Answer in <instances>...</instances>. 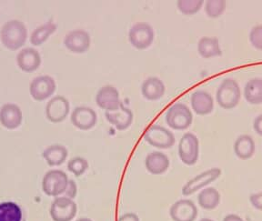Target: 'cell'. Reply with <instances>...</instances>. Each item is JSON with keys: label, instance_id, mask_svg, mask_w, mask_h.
<instances>
[{"label": "cell", "instance_id": "6da1fadb", "mask_svg": "<svg viewBox=\"0 0 262 221\" xmlns=\"http://www.w3.org/2000/svg\"><path fill=\"white\" fill-rule=\"evenodd\" d=\"M0 39L5 48L11 51L20 49L28 39L26 25L16 19L6 22L0 31Z\"/></svg>", "mask_w": 262, "mask_h": 221}, {"label": "cell", "instance_id": "7a4b0ae2", "mask_svg": "<svg viewBox=\"0 0 262 221\" xmlns=\"http://www.w3.org/2000/svg\"><path fill=\"white\" fill-rule=\"evenodd\" d=\"M242 98L239 85L232 78H226L216 93V99L220 106L224 109H231L237 106Z\"/></svg>", "mask_w": 262, "mask_h": 221}, {"label": "cell", "instance_id": "3957f363", "mask_svg": "<svg viewBox=\"0 0 262 221\" xmlns=\"http://www.w3.org/2000/svg\"><path fill=\"white\" fill-rule=\"evenodd\" d=\"M192 112L182 103H176L166 113V122L168 127L176 130L187 129L192 124Z\"/></svg>", "mask_w": 262, "mask_h": 221}, {"label": "cell", "instance_id": "277c9868", "mask_svg": "<svg viewBox=\"0 0 262 221\" xmlns=\"http://www.w3.org/2000/svg\"><path fill=\"white\" fill-rule=\"evenodd\" d=\"M69 176L65 172L58 169L49 170L43 176L42 189L46 195L57 196L64 194L69 184Z\"/></svg>", "mask_w": 262, "mask_h": 221}, {"label": "cell", "instance_id": "5b68a950", "mask_svg": "<svg viewBox=\"0 0 262 221\" xmlns=\"http://www.w3.org/2000/svg\"><path fill=\"white\" fill-rule=\"evenodd\" d=\"M155 38V31L150 25L139 22L131 27L128 31V40L135 49H147L152 45Z\"/></svg>", "mask_w": 262, "mask_h": 221}, {"label": "cell", "instance_id": "8992f818", "mask_svg": "<svg viewBox=\"0 0 262 221\" xmlns=\"http://www.w3.org/2000/svg\"><path fill=\"white\" fill-rule=\"evenodd\" d=\"M144 139L149 145L161 149L170 148L176 141L171 131L159 125L148 127L144 134Z\"/></svg>", "mask_w": 262, "mask_h": 221}, {"label": "cell", "instance_id": "52a82bcc", "mask_svg": "<svg viewBox=\"0 0 262 221\" xmlns=\"http://www.w3.org/2000/svg\"><path fill=\"white\" fill-rule=\"evenodd\" d=\"M200 155V141L192 133H186L180 139L179 156L185 165L193 166L196 163Z\"/></svg>", "mask_w": 262, "mask_h": 221}, {"label": "cell", "instance_id": "ba28073f", "mask_svg": "<svg viewBox=\"0 0 262 221\" xmlns=\"http://www.w3.org/2000/svg\"><path fill=\"white\" fill-rule=\"evenodd\" d=\"M50 216L54 221H71L78 212L77 204L66 196H57L50 207Z\"/></svg>", "mask_w": 262, "mask_h": 221}, {"label": "cell", "instance_id": "9c48e42d", "mask_svg": "<svg viewBox=\"0 0 262 221\" xmlns=\"http://www.w3.org/2000/svg\"><path fill=\"white\" fill-rule=\"evenodd\" d=\"M57 85L54 78L49 75H42L31 81L29 92L33 99L37 101H44L55 93Z\"/></svg>", "mask_w": 262, "mask_h": 221}, {"label": "cell", "instance_id": "30bf717a", "mask_svg": "<svg viewBox=\"0 0 262 221\" xmlns=\"http://www.w3.org/2000/svg\"><path fill=\"white\" fill-rule=\"evenodd\" d=\"M221 175V169L219 168H212L202 172L198 176H194L191 180H188L182 188V194L184 196H190L196 191H199L201 188L211 184L215 180H217Z\"/></svg>", "mask_w": 262, "mask_h": 221}, {"label": "cell", "instance_id": "8fae6325", "mask_svg": "<svg viewBox=\"0 0 262 221\" xmlns=\"http://www.w3.org/2000/svg\"><path fill=\"white\" fill-rule=\"evenodd\" d=\"M69 100L63 96H56L46 106V117L50 122L60 123L70 114Z\"/></svg>", "mask_w": 262, "mask_h": 221}, {"label": "cell", "instance_id": "7c38bea8", "mask_svg": "<svg viewBox=\"0 0 262 221\" xmlns=\"http://www.w3.org/2000/svg\"><path fill=\"white\" fill-rule=\"evenodd\" d=\"M90 34L83 29L72 30L64 38V46L73 53H85L90 49Z\"/></svg>", "mask_w": 262, "mask_h": 221}, {"label": "cell", "instance_id": "4fadbf2b", "mask_svg": "<svg viewBox=\"0 0 262 221\" xmlns=\"http://www.w3.org/2000/svg\"><path fill=\"white\" fill-rule=\"evenodd\" d=\"M70 119L74 127L80 130H90L96 126L98 121V116L89 106H78L74 109Z\"/></svg>", "mask_w": 262, "mask_h": 221}, {"label": "cell", "instance_id": "5bb4252c", "mask_svg": "<svg viewBox=\"0 0 262 221\" xmlns=\"http://www.w3.org/2000/svg\"><path fill=\"white\" fill-rule=\"evenodd\" d=\"M23 114L20 107L14 103H7L0 108V123L9 130H14L20 127Z\"/></svg>", "mask_w": 262, "mask_h": 221}, {"label": "cell", "instance_id": "9a60e30c", "mask_svg": "<svg viewBox=\"0 0 262 221\" xmlns=\"http://www.w3.org/2000/svg\"><path fill=\"white\" fill-rule=\"evenodd\" d=\"M169 215L173 221H195L198 209L192 201L180 200L170 207Z\"/></svg>", "mask_w": 262, "mask_h": 221}, {"label": "cell", "instance_id": "2e32d148", "mask_svg": "<svg viewBox=\"0 0 262 221\" xmlns=\"http://www.w3.org/2000/svg\"><path fill=\"white\" fill-rule=\"evenodd\" d=\"M105 116L106 120L118 130H126L133 122V112L124 106L122 103L116 109L106 111Z\"/></svg>", "mask_w": 262, "mask_h": 221}, {"label": "cell", "instance_id": "e0dca14e", "mask_svg": "<svg viewBox=\"0 0 262 221\" xmlns=\"http://www.w3.org/2000/svg\"><path fill=\"white\" fill-rule=\"evenodd\" d=\"M16 64L22 71L32 73L40 67V54L33 48L23 49L16 55Z\"/></svg>", "mask_w": 262, "mask_h": 221}, {"label": "cell", "instance_id": "ac0fdd59", "mask_svg": "<svg viewBox=\"0 0 262 221\" xmlns=\"http://www.w3.org/2000/svg\"><path fill=\"white\" fill-rule=\"evenodd\" d=\"M96 103L106 111L116 109L121 104L119 90L113 86H102L96 95Z\"/></svg>", "mask_w": 262, "mask_h": 221}, {"label": "cell", "instance_id": "d6986e66", "mask_svg": "<svg viewBox=\"0 0 262 221\" xmlns=\"http://www.w3.org/2000/svg\"><path fill=\"white\" fill-rule=\"evenodd\" d=\"M193 111L198 115H209L214 109V100L211 95L204 90H196L190 98Z\"/></svg>", "mask_w": 262, "mask_h": 221}, {"label": "cell", "instance_id": "ffe728a7", "mask_svg": "<svg viewBox=\"0 0 262 221\" xmlns=\"http://www.w3.org/2000/svg\"><path fill=\"white\" fill-rule=\"evenodd\" d=\"M169 159L168 156L161 152L149 153L145 160V167L152 175H161L169 168Z\"/></svg>", "mask_w": 262, "mask_h": 221}, {"label": "cell", "instance_id": "44dd1931", "mask_svg": "<svg viewBox=\"0 0 262 221\" xmlns=\"http://www.w3.org/2000/svg\"><path fill=\"white\" fill-rule=\"evenodd\" d=\"M165 91L166 87L163 81L156 77L147 78L141 86V93L144 98L150 101L160 99L165 94Z\"/></svg>", "mask_w": 262, "mask_h": 221}, {"label": "cell", "instance_id": "7402d4cb", "mask_svg": "<svg viewBox=\"0 0 262 221\" xmlns=\"http://www.w3.org/2000/svg\"><path fill=\"white\" fill-rule=\"evenodd\" d=\"M198 51L203 58L221 57L222 55L217 37H201L198 43Z\"/></svg>", "mask_w": 262, "mask_h": 221}, {"label": "cell", "instance_id": "603a6c76", "mask_svg": "<svg viewBox=\"0 0 262 221\" xmlns=\"http://www.w3.org/2000/svg\"><path fill=\"white\" fill-rule=\"evenodd\" d=\"M69 155V151L62 145H52L47 147L43 151V158L50 167L60 166L65 162Z\"/></svg>", "mask_w": 262, "mask_h": 221}, {"label": "cell", "instance_id": "cb8c5ba5", "mask_svg": "<svg viewBox=\"0 0 262 221\" xmlns=\"http://www.w3.org/2000/svg\"><path fill=\"white\" fill-rule=\"evenodd\" d=\"M234 152L241 160H250L255 153L253 139L249 135L239 136L234 143Z\"/></svg>", "mask_w": 262, "mask_h": 221}, {"label": "cell", "instance_id": "d4e9b609", "mask_svg": "<svg viewBox=\"0 0 262 221\" xmlns=\"http://www.w3.org/2000/svg\"><path fill=\"white\" fill-rule=\"evenodd\" d=\"M244 98L251 105H259L262 103V79L252 78L246 83Z\"/></svg>", "mask_w": 262, "mask_h": 221}, {"label": "cell", "instance_id": "484cf974", "mask_svg": "<svg viewBox=\"0 0 262 221\" xmlns=\"http://www.w3.org/2000/svg\"><path fill=\"white\" fill-rule=\"evenodd\" d=\"M57 26L52 21H49L35 29L30 36V43L35 47L40 46L49 39L57 30Z\"/></svg>", "mask_w": 262, "mask_h": 221}, {"label": "cell", "instance_id": "4316f807", "mask_svg": "<svg viewBox=\"0 0 262 221\" xmlns=\"http://www.w3.org/2000/svg\"><path fill=\"white\" fill-rule=\"evenodd\" d=\"M198 202L202 209L207 210L216 209L221 202V194L216 188H204L198 195Z\"/></svg>", "mask_w": 262, "mask_h": 221}, {"label": "cell", "instance_id": "83f0119b", "mask_svg": "<svg viewBox=\"0 0 262 221\" xmlns=\"http://www.w3.org/2000/svg\"><path fill=\"white\" fill-rule=\"evenodd\" d=\"M22 210L15 202L0 203V221H22Z\"/></svg>", "mask_w": 262, "mask_h": 221}, {"label": "cell", "instance_id": "f1b7e54d", "mask_svg": "<svg viewBox=\"0 0 262 221\" xmlns=\"http://www.w3.org/2000/svg\"><path fill=\"white\" fill-rule=\"evenodd\" d=\"M203 4V0H179L177 2V6L180 12L188 16L199 12Z\"/></svg>", "mask_w": 262, "mask_h": 221}, {"label": "cell", "instance_id": "f546056e", "mask_svg": "<svg viewBox=\"0 0 262 221\" xmlns=\"http://www.w3.org/2000/svg\"><path fill=\"white\" fill-rule=\"evenodd\" d=\"M225 9V0H208L205 3V12L210 18H217L221 16Z\"/></svg>", "mask_w": 262, "mask_h": 221}, {"label": "cell", "instance_id": "4dcf8cb0", "mask_svg": "<svg viewBox=\"0 0 262 221\" xmlns=\"http://www.w3.org/2000/svg\"><path fill=\"white\" fill-rule=\"evenodd\" d=\"M89 168V162L81 157H75L69 161L68 169L76 176H80Z\"/></svg>", "mask_w": 262, "mask_h": 221}, {"label": "cell", "instance_id": "1f68e13d", "mask_svg": "<svg viewBox=\"0 0 262 221\" xmlns=\"http://www.w3.org/2000/svg\"><path fill=\"white\" fill-rule=\"evenodd\" d=\"M250 41L255 49L262 51V25H257L251 29Z\"/></svg>", "mask_w": 262, "mask_h": 221}, {"label": "cell", "instance_id": "d6a6232c", "mask_svg": "<svg viewBox=\"0 0 262 221\" xmlns=\"http://www.w3.org/2000/svg\"><path fill=\"white\" fill-rule=\"evenodd\" d=\"M78 194V187L74 180H70L68 187L66 188V191L64 192L66 197H69L70 200H74Z\"/></svg>", "mask_w": 262, "mask_h": 221}, {"label": "cell", "instance_id": "836d02e7", "mask_svg": "<svg viewBox=\"0 0 262 221\" xmlns=\"http://www.w3.org/2000/svg\"><path fill=\"white\" fill-rule=\"evenodd\" d=\"M250 201L251 205L253 206L254 209L262 211V191L252 194L250 196Z\"/></svg>", "mask_w": 262, "mask_h": 221}, {"label": "cell", "instance_id": "e575fe53", "mask_svg": "<svg viewBox=\"0 0 262 221\" xmlns=\"http://www.w3.org/2000/svg\"><path fill=\"white\" fill-rule=\"evenodd\" d=\"M253 128L257 134L262 137V115L258 116L254 120Z\"/></svg>", "mask_w": 262, "mask_h": 221}, {"label": "cell", "instance_id": "d590c367", "mask_svg": "<svg viewBox=\"0 0 262 221\" xmlns=\"http://www.w3.org/2000/svg\"><path fill=\"white\" fill-rule=\"evenodd\" d=\"M118 221H140V219L135 213H126L119 217Z\"/></svg>", "mask_w": 262, "mask_h": 221}, {"label": "cell", "instance_id": "8d00e7d4", "mask_svg": "<svg viewBox=\"0 0 262 221\" xmlns=\"http://www.w3.org/2000/svg\"><path fill=\"white\" fill-rule=\"evenodd\" d=\"M223 221H244L242 219V217L239 216H237L236 214H229L227 215L224 218Z\"/></svg>", "mask_w": 262, "mask_h": 221}, {"label": "cell", "instance_id": "74e56055", "mask_svg": "<svg viewBox=\"0 0 262 221\" xmlns=\"http://www.w3.org/2000/svg\"><path fill=\"white\" fill-rule=\"evenodd\" d=\"M77 221H92L90 218H86V217H82V218H79Z\"/></svg>", "mask_w": 262, "mask_h": 221}, {"label": "cell", "instance_id": "f35d334b", "mask_svg": "<svg viewBox=\"0 0 262 221\" xmlns=\"http://www.w3.org/2000/svg\"><path fill=\"white\" fill-rule=\"evenodd\" d=\"M201 221H214L212 219H209V218H202Z\"/></svg>", "mask_w": 262, "mask_h": 221}]
</instances>
